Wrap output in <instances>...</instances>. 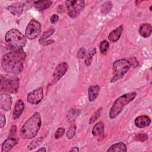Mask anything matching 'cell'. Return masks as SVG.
<instances>
[{"label": "cell", "instance_id": "12", "mask_svg": "<svg viewBox=\"0 0 152 152\" xmlns=\"http://www.w3.org/2000/svg\"><path fill=\"white\" fill-rule=\"evenodd\" d=\"M24 3L21 2H18L14 3L8 7V10L14 15L20 16L24 10Z\"/></svg>", "mask_w": 152, "mask_h": 152}, {"label": "cell", "instance_id": "21", "mask_svg": "<svg viewBox=\"0 0 152 152\" xmlns=\"http://www.w3.org/2000/svg\"><path fill=\"white\" fill-rule=\"evenodd\" d=\"M104 132V124L103 122L97 123L92 129V134L94 136H97L102 134Z\"/></svg>", "mask_w": 152, "mask_h": 152}, {"label": "cell", "instance_id": "27", "mask_svg": "<svg viewBox=\"0 0 152 152\" xmlns=\"http://www.w3.org/2000/svg\"><path fill=\"white\" fill-rule=\"evenodd\" d=\"M101 111H102V109H99L93 114V115L91 117V118L89 120V124H92L98 119V118L100 115Z\"/></svg>", "mask_w": 152, "mask_h": 152}, {"label": "cell", "instance_id": "36", "mask_svg": "<svg viewBox=\"0 0 152 152\" xmlns=\"http://www.w3.org/2000/svg\"><path fill=\"white\" fill-rule=\"evenodd\" d=\"M79 151V149L78 148V147H72L70 150L69 151Z\"/></svg>", "mask_w": 152, "mask_h": 152}, {"label": "cell", "instance_id": "28", "mask_svg": "<svg viewBox=\"0 0 152 152\" xmlns=\"http://www.w3.org/2000/svg\"><path fill=\"white\" fill-rule=\"evenodd\" d=\"M64 133H65V128L62 127H60L55 131L54 137L56 139H58L61 138L62 136H63Z\"/></svg>", "mask_w": 152, "mask_h": 152}, {"label": "cell", "instance_id": "19", "mask_svg": "<svg viewBox=\"0 0 152 152\" xmlns=\"http://www.w3.org/2000/svg\"><path fill=\"white\" fill-rule=\"evenodd\" d=\"M52 4L51 1L49 0H40L34 2V7L39 11H43L48 8Z\"/></svg>", "mask_w": 152, "mask_h": 152}, {"label": "cell", "instance_id": "1", "mask_svg": "<svg viewBox=\"0 0 152 152\" xmlns=\"http://www.w3.org/2000/svg\"><path fill=\"white\" fill-rule=\"evenodd\" d=\"M26 53L23 48H14L2 58L1 66L4 71L10 74H17L23 69V61L26 58Z\"/></svg>", "mask_w": 152, "mask_h": 152}, {"label": "cell", "instance_id": "7", "mask_svg": "<svg viewBox=\"0 0 152 152\" xmlns=\"http://www.w3.org/2000/svg\"><path fill=\"white\" fill-rule=\"evenodd\" d=\"M65 5L68 15L71 18H74L79 15V14L84 8L85 2L81 0L66 1Z\"/></svg>", "mask_w": 152, "mask_h": 152}, {"label": "cell", "instance_id": "5", "mask_svg": "<svg viewBox=\"0 0 152 152\" xmlns=\"http://www.w3.org/2000/svg\"><path fill=\"white\" fill-rule=\"evenodd\" d=\"M131 65L128 60L121 59L115 61L113 64V76L111 82H115L121 79L128 71Z\"/></svg>", "mask_w": 152, "mask_h": 152}, {"label": "cell", "instance_id": "2", "mask_svg": "<svg viewBox=\"0 0 152 152\" xmlns=\"http://www.w3.org/2000/svg\"><path fill=\"white\" fill-rule=\"evenodd\" d=\"M42 125V119L39 112H34L23 124L20 134L22 138L25 140L34 138L37 134Z\"/></svg>", "mask_w": 152, "mask_h": 152}, {"label": "cell", "instance_id": "15", "mask_svg": "<svg viewBox=\"0 0 152 152\" xmlns=\"http://www.w3.org/2000/svg\"><path fill=\"white\" fill-rule=\"evenodd\" d=\"M24 107H25V105L23 100L21 99L18 100L15 103V104L14 106V110L13 112V118L14 119H18L21 116L23 112L24 111Z\"/></svg>", "mask_w": 152, "mask_h": 152}, {"label": "cell", "instance_id": "37", "mask_svg": "<svg viewBox=\"0 0 152 152\" xmlns=\"http://www.w3.org/2000/svg\"><path fill=\"white\" fill-rule=\"evenodd\" d=\"M37 151H46V150L45 149V147H42V148H40L39 149H38L37 150Z\"/></svg>", "mask_w": 152, "mask_h": 152}, {"label": "cell", "instance_id": "30", "mask_svg": "<svg viewBox=\"0 0 152 152\" xmlns=\"http://www.w3.org/2000/svg\"><path fill=\"white\" fill-rule=\"evenodd\" d=\"M40 142H41L40 138L35 140L34 141H32V142L29 144V145H28V149H29V150H32V149L36 148L37 145H39L40 144Z\"/></svg>", "mask_w": 152, "mask_h": 152}, {"label": "cell", "instance_id": "8", "mask_svg": "<svg viewBox=\"0 0 152 152\" xmlns=\"http://www.w3.org/2000/svg\"><path fill=\"white\" fill-rule=\"evenodd\" d=\"M41 31V24L36 20H31L28 23L25 31L27 38L33 40L38 37Z\"/></svg>", "mask_w": 152, "mask_h": 152}, {"label": "cell", "instance_id": "20", "mask_svg": "<svg viewBox=\"0 0 152 152\" xmlns=\"http://www.w3.org/2000/svg\"><path fill=\"white\" fill-rule=\"evenodd\" d=\"M126 151H127V149H126V145L124 143L122 142H117V143H115V144H113L107 150V152H109V151L126 152Z\"/></svg>", "mask_w": 152, "mask_h": 152}, {"label": "cell", "instance_id": "17", "mask_svg": "<svg viewBox=\"0 0 152 152\" xmlns=\"http://www.w3.org/2000/svg\"><path fill=\"white\" fill-rule=\"evenodd\" d=\"M152 31V27L150 24H142L139 28V33L143 37H148L150 36Z\"/></svg>", "mask_w": 152, "mask_h": 152}, {"label": "cell", "instance_id": "29", "mask_svg": "<svg viewBox=\"0 0 152 152\" xmlns=\"http://www.w3.org/2000/svg\"><path fill=\"white\" fill-rule=\"evenodd\" d=\"M70 112L71 113H68V117H69V119L71 120V121L75 120V118H77V116L80 113V111L75 109H72V110L70 111Z\"/></svg>", "mask_w": 152, "mask_h": 152}, {"label": "cell", "instance_id": "34", "mask_svg": "<svg viewBox=\"0 0 152 152\" xmlns=\"http://www.w3.org/2000/svg\"><path fill=\"white\" fill-rule=\"evenodd\" d=\"M5 124H6V119H5V115L2 113H1V126H0V127L1 128H3L5 126Z\"/></svg>", "mask_w": 152, "mask_h": 152}, {"label": "cell", "instance_id": "13", "mask_svg": "<svg viewBox=\"0 0 152 152\" xmlns=\"http://www.w3.org/2000/svg\"><path fill=\"white\" fill-rule=\"evenodd\" d=\"M151 124V119L147 115H141L137 117L134 121V124L138 128H144Z\"/></svg>", "mask_w": 152, "mask_h": 152}, {"label": "cell", "instance_id": "26", "mask_svg": "<svg viewBox=\"0 0 152 152\" xmlns=\"http://www.w3.org/2000/svg\"><path fill=\"white\" fill-rule=\"evenodd\" d=\"M76 129H77V126L75 125H72L69 129L67 131L66 133V137L69 139H72L75 134V132H76Z\"/></svg>", "mask_w": 152, "mask_h": 152}, {"label": "cell", "instance_id": "14", "mask_svg": "<svg viewBox=\"0 0 152 152\" xmlns=\"http://www.w3.org/2000/svg\"><path fill=\"white\" fill-rule=\"evenodd\" d=\"M18 140L16 137L10 136L2 144V152H7L10 151L14 145L17 144Z\"/></svg>", "mask_w": 152, "mask_h": 152}, {"label": "cell", "instance_id": "11", "mask_svg": "<svg viewBox=\"0 0 152 152\" xmlns=\"http://www.w3.org/2000/svg\"><path fill=\"white\" fill-rule=\"evenodd\" d=\"M12 105L11 96L8 93H2L0 95V106L4 110L8 111L11 109Z\"/></svg>", "mask_w": 152, "mask_h": 152}, {"label": "cell", "instance_id": "31", "mask_svg": "<svg viewBox=\"0 0 152 152\" xmlns=\"http://www.w3.org/2000/svg\"><path fill=\"white\" fill-rule=\"evenodd\" d=\"M135 138L137 141H145L146 140L148 139V135L145 133H141V134H139L137 135L135 137Z\"/></svg>", "mask_w": 152, "mask_h": 152}, {"label": "cell", "instance_id": "18", "mask_svg": "<svg viewBox=\"0 0 152 152\" xmlns=\"http://www.w3.org/2000/svg\"><path fill=\"white\" fill-rule=\"evenodd\" d=\"M100 92V87L98 85L92 86L88 88V99L90 102H93L96 99Z\"/></svg>", "mask_w": 152, "mask_h": 152}, {"label": "cell", "instance_id": "3", "mask_svg": "<svg viewBox=\"0 0 152 152\" xmlns=\"http://www.w3.org/2000/svg\"><path fill=\"white\" fill-rule=\"evenodd\" d=\"M137 96L135 91H131L125 93L118 97L113 102L110 112L109 117L110 119H114L117 117L122 111L125 106L132 102Z\"/></svg>", "mask_w": 152, "mask_h": 152}, {"label": "cell", "instance_id": "25", "mask_svg": "<svg viewBox=\"0 0 152 152\" xmlns=\"http://www.w3.org/2000/svg\"><path fill=\"white\" fill-rule=\"evenodd\" d=\"M96 53V49L95 48H93L87 54V56L86 57V59L85 60V64L86 65L88 66L91 63V61H92V58H93V55Z\"/></svg>", "mask_w": 152, "mask_h": 152}, {"label": "cell", "instance_id": "10", "mask_svg": "<svg viewBox=\"0 0 152 152\" xmlns=\"http://www.w3.org/2000/svg\"><path fill=\"white\" fill-rule=\"evenodd\" d=\"M43 98V90L42 87H39L30 92L27 96V101L31 104L39 103Z\"/></svg>", "mask_w": 152, "mask_h": 152}, {"label": "cell", "instance_id": "4", "mask_svg": "<svg viewBox=\"0 0 152 152\" xmlns=\"http://www.w3.org/2000/svg\"><path fill=\"white\" fill-rule=\"evenodd\" d=\"M5 42L14 48H23L26 44V37L17 29L8 31L5 37Z\"/></svg>", "mask_w": 152, "mask_h": 152}, {"label": "cell", "instance_id": "32", "mask_svg": "<svg viewBox=\"0 0 152 152\" xmlns=\"http://www.w3.org/2000/svg\"><path fill=\"white\" fill-rule=\"evenodd\" d=\"M86 54V50L84 48H81L77 54V56L79 59H83L85 57Z\"/></svg>", "mask_w": 152, "mask_h": 152}, {"label": "cell", "instance_id": "24", "mask_svg": "<svg viewBox=\"0 0 152 152\" xmlns=\"http://www.w3.org/2000/svg\"><path fill=\"white\" fill-rule=\"evenodd\" d=\"M109 43L106 40H102L99 45V49H100V52L102 54H105L107 49H109Z\"/></svg>", "mask_w": 152, "mask_h": 152}, {"label": "cell", "instance_id": "33", "mask_svg": "<svg viewBox=\"0 0 152 152\" xmlns=\"http://www.w3.org/2000/svg\"><path fill=\"white\" fill-rule=\"evenodd\" d=\"M58 20H59V16L56 14H53L51 16L50 19V23L52 24H55L56 23H57L58 21Z\"/></svg>", "mask_w": 152, "mask_h": 152}, {"label": "cell", "instance_id": "9", "mask_svg": "<svg viewBox=\"0 0 152 152\" xmlns=\"http://www.w3.org/2000/svg\"><path fill=\"white\" fill-rule=\"evenodd\" d=\"M68 67V64L65 62H61L57 65L52 75V80L51 81L52 84L57 83L65 75L67 71Z\"/></svg>", "mask_w": 152, "mask_h": 152}, {"label": "cell", "instance_id": "22", "mask_svg": "<svg viewBox=\"0 0 152 152\" xmlns=\"http://www.w3.org/2000/svg\"><path fill=\"white\" fill-rule=\"evenodd\" d=\"M54 32H55V29L53 28H50L46 30L45 31H44L43 34L41 36V37L39 39V43L41 44V43L45 41L46 39L49 37L50 36H51L54 33Z\"/></svg>", "mask_w": 152, "mask_h": 152}, {"label": "cell", "instance_id": "6", "mask_svg": "<svg viewBox=\"0 0 152 152\" xmlns=\"http://www.w3.org/2000/svg\"><path fill=\"white\" fill-rule=\"evenodd\" d=\"M20 86V81L17 77L5 78L1 77V90L11 93L18 91Z\"/></svg>", "mask_w": 152, "mask_h": 152}, {"label": "cell", "instance_id": "16", "mask_svg": "<svg viewBox=\"0 0 152 152\" xmlns=\"http://www.w3.org/2000/svg\"><path fill=\"white\" fill-rule=\"evenodd\" d=\"M123 30H124V27L121 25L119 27L113 30L109 33L108 36V39L110 42H116L120 38Z\"/></svg>", "mask_w": 152, "mask_h": 152}, {"label": "cell", "instance_id": "35", "mask_svg": "<svg viewBox=\"0 0 152 152\" xmlns=\"http://www.w3.org/2000/svg\"><path fill=\"white\" fill-rule=\"evenodd\" d=\"M54 40H45L44 42H43L42 43H41V44L43 45H49L51 44L52 43H53Z\"/></svg>", "mask_w": 152, "mask_h": 152}, {"label": "cell", "instance_id": "23", "mask_svg": "<svg viewBox=\"0 0 152 152\" xmlns=\"http://www.w3.org/2000/svg\"><path fill=\"white\" fill-rule=\"evenodd\" d=\"M112 8V3L110 1H106L103 3L101 7V12L103 14L106 15L108 14Z\"/></svg>", "mask_w": 152, "mask_h": 152}]
</instances>
